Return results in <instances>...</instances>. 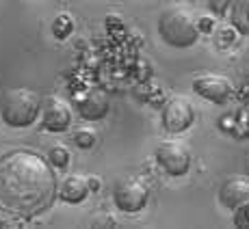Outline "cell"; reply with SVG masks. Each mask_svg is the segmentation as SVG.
I'll return each instance as SVG.
<instances>
[{
  "label": "cell",
  "instance_id": "cell-1",
  "mask_svg": "<svg viewBox=\"0 0 249 229\" xmlns=\"http://www.w3.org/2000/svg\"><path fill=\"white\" fill-rule=\"evenodd\" d=\"M54 197L56 178L50 160L31 149H16L0 158V210L31 218L50 208Z\"/></svg>",
  "mask_w": 249,
  "mask_h": 229
},
{
  "label": "cell",
  "instance_id": "cell-2",
  "mask_svg": "<svg viewBox=\"0 0 249 229\" xmlns=\"http://www.w3.org/2000/svg\"><path fill=\"white\" fill-rule=\"evenodd\" d=\"M159 35L165 44L171 48H191L197 44L199 39V26L195 16L189 9L174 7L160 13L159 17Z\"/></svg>",
  "mask_w": 249,
  "mask_h": 229
},
{
  "label": "cell",
  "instance_id": "cell-3",
  "mask_svg": "<svg viewBox=\"0 0 249 229\" xmlns=\"http://www.w3.org/2000/svg\"><path fill=\"white\" fill-rule=\"evenodd\" d=\"M39 95L33 89H9L0 95V114L11 128H28L39 117Z\"/></svg>",
  "mask_w": 249,
  "mask_h": 229
},
{
  "label": "cell",
  "instance_id": "cell-4",
  "mask_svg": "<svg viewBox=\"0 0 249 229\" xmlns=\"http://www.w3.org/2000/svg\"><path fill=\"white\" fill-rule=\"evenodd\" d=\"M147 199H150V186L143 182L141 178H124L115 184L113 190V201L117 210L128 214H135L139 210H143L147 206Z\"/></svg>",
  "mask_w": 249,
  "mask_h": 229
},
{
  "label": "cell",
  "instance_id": "cell-5",
  "mask_svg": "<svg viewBox=\"0 0 249 229\" xmlns=\"http://www.w3.org/2000/svg\"><path fill=\"white\" fill-rule=\"evenodd\" d=\"M160 121L162 128L171 134H180V132L189 130L195 123V108L189 98L184 95H174L162 104L160 111Z\"/></svg>",
  "mask_w": 249,
  "mask_h": 229
},
{
  "label": "cell",
  "instance_id": "cell-6",
  "mask_svg": "<svg viewBox=\"0 0 249 229\" xmlns=\"http://www.w3.org/2000/svg\"><path fill=\"white\" fill-rule=\"evenodd\" d=\"M156 162L167 175L180 178L191 169V151L180 141H165L156 147Z\"/></svg>",
  "mask_w": 249,
  "mask_h": 229
},
{
  "label": "cell",
  "instance_id": "cell-7",
  "mask_svg": "<svg viewBox=\"0 0 249 229\" xmlns=\"http://www.w3.org/2000/svg\"><path fill=\"white\" fill-rule=\"evenodd\" d=\"M193 91L213 104H226L232 98V82L221 74H199L193 78Z\"/></svg>",
  "mask_w": 249,
  "mask_h": 229
},
{
  "label": "cell",
  "instance_id": "cell-8",
  "mask_svg": "<svg viewBox=\"0 0 249 229\" xmlns=\"http://www.w3.org/2000/svg\"><path fill=\"white\" fill-rule=\"evenodd\" d=\"M41 126L48 132H65L71 126V106L56 95L48 98L41 114Z\"/></svg>",
  "mask_w": 249,
  "mask_h": 229
},
{
  "label": "cell",
  "instance_id": "cell-9",
  "mask_svg": "<svg viewBox=\"0 0 249 229\" xmlns=\"http://www.w3.org/2000/svg\"><path fill=\"white\" fill-rule=\"evenodd\" d=\"M76 111L85 121H100L111 111V102L104 89H89L83 98L76 102Z\"/></svg>",
  "mask_w": 249,
  "mask_h": 229
},
{
  "label": "cell",
  "instance_id": "cell-10",
  "mask_svg": "<svg viewBox=\"0 0 249 229\" xmlns=\"http://www.w3.org/2000/svg\"><path fill=\"white\" fill-rule=\"evenodd\" d=\"M219 201L223 208L236 210L243 203L249 201V178L245 175H230L228 180H223L219 186Z\"/></svg>",
  "mask_w": 249,
  "mask_h": 229
},
{
  "label": "cell",
  "instance_id": "cell-11",
  "mask_svg": "<svg viewBox=\"0 0 249 229\" xmlns=\"http://www.w3.org/2000/svg\"><path fill=\"white\" fill-rule=\"evenodd\" d=\"M89 184L85 178L80 175H70V178L63 180V184L59 186V197L63 199L65 203H83L85 199L89 197Z\"/></svg>",
  "mask_w": 249,
  "mask_h": 229
},
{
  "label": "cell",
  "instance_id": "cell-12",
  "mask_svg": "<svg viewBox=\"0 0 249 229\" xmlns=\"http://www.w3.org/2000/svg\"><path fill=\"white\" fill-rule=\"evenodd\" d=\"M52 33H54L56 39H68V37L74 33V20L68 13H59L52 22Z\"/></svg>",
  "mask_w": 249,
  "mask_h": 229
},
{
  "label": "cell",
  "instance_id": "cell-13",
  "mask_svg": "<svg viewBox=\"0 0 249 229\" xmlns=\"http://www.w3.org/2000/svg\"><path fill=\"white\" fill-rule=\"evenodd\" d=\"M74 143L80 149H91L98 143V134H95V130L91 126H83L74 132Z\"/></svg>",
  "mask_w": 249,
  "mask_h": 229
},
{
  "label": "cell",
  "instance_id": "cell-14",
  "mask_svg": "<svg viewBox=\"0 0 249 229\" xmlns=\"http://www.w3.org/2000/svg\"><path fill=\"white\" fill-rule=\"evenodd\" d=\"M70 149L65 145H54L50 147V151H48V160H50L52 166H56V169H65V166L70 164Z\"/></svg>",
  "mask_w": 249,
  "mask_h": 229
},
{
  "label": "cell",
  "instance_id": "cell-15",
  "mask_svg": "<svg viewBox=\"0 0 249 229\" xmlns=\"http://www.w3.org/2000/svg\"><path fill=\"white\" fill-rule=\"evenodd\" d=\"M234 225L236 227H249V201L243 203L241 208L234 210Z\"/></svg>",
  "mask_w": 249,
  "mask_h": 229
},
{
  "label": "cell",
  "instance_id": "cell-16",
  "mask_svg": "<svg viewBox=\"0 0 249 229\" xmlns=\"http://www.w3.org/2000/svg\"><path fill=\"white\" fill-rule=\"evenodd\" d=\"M91 225L93 227H115L117 225V221H115L111 214H100V216L91 218Z\"/></svg>",
  "mask_w": 249,
  "mask_h": 229
},
{
  "label": "cell",
  "instance_id": "cell-17",
  "mask_svg": "<svg viewBox=\"0 0 249 229\" xmlns=\"http://www.w3.org/2000/svg\"><path fill=\"white\" fill-rule=\"evenodd\" d=\"M206 4H208L214 13L223 16V13L228 11V7H230V0H206Z\"/></svg>",
  "mask_w": 249,
  "mask_h": 229
},
{
  "label": "cell",
  "instance_id": "cell-18",
  "mask_svg": "<svg viewBox=\"0 0 249 229\" xmlns=\"http://www.w3.org/2000/svg\"><path fill=\"white\" fill-rule=\"evenodd\" d=\"M87 184H89V190H91V193H98L100 186H102V182H100V180L95 178V175H91V178L87 180Z\"/></svg>",
  "mask_w": 249,
  "mask_h": 229
},
{
  "label": "cell",
  "instance_id": "cell-19",
  "mask_svg": "<svg viewBox=\"0 0 249 229\" xmlns=\"http://www.w3.org/2000/svg\"><path fill=\"white\" fill-rule=\"evenodd\" d=\"M0 227H13V223H9V221H0Z\"/></svg>",
  "mask_w": 249,
  "mask_h": 229
},
{
  "label": "cell",
  "instance_id": "cell-20",
  "mask_svg": "<svg viewBox=\"0 0 249 229\" xmlns=\"http://www.w3.org/2000/svg\"><path fill=\"white\" fill-rule=\"evenodd\" d=\"M176 2H184V0H176Z\"/></svg>",
  "mask_w": 249,
  "mask_h": 229
}]
</instances>
